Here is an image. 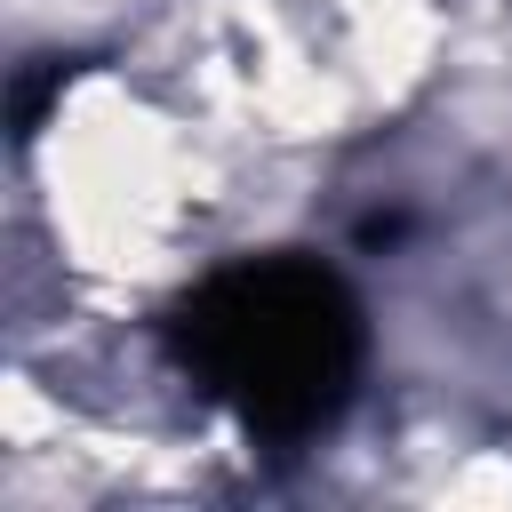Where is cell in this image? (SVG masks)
Wrapping results in <instances>:
<instances>
[{
	"label": "cell",
	"instance_id": "1",
	"mask_svg": "<svg viewBox=\"0 0 512 512\" xmlns=\"http://www.w3.org/2000/svg\"><path fill=\"white\" fill-rule=\"evenodd\" d=\"M176 352L216 400H232L248 416V432L304 440L352 392L360 320H352V296L336 288V272L272 256V264L216 272L176 312Z\"/></svg>",
	"mask_w": 512,
	"mask_h": 512
}]
</instances>
